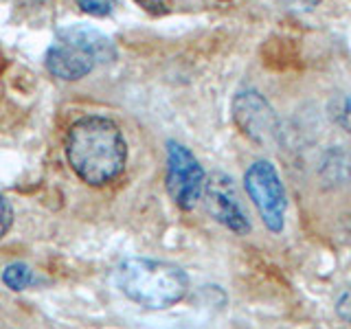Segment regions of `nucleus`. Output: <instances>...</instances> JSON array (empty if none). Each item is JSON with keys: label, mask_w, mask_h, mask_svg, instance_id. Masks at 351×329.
<instances>
[{"label": "nucleus", "mask_w": 351, "mask_h": 329, "mask_svg": "<svg viewBox=\"0 0 351 329\" xmlns=\"http://www.w3.org/2000/svg\"><path fill=\"white\" fill-rule=\"evenodd\" d=\"M134 3L149 16H167L173 7V0H134Z\"/></svg>", "instance_id": "10"}, {"label": "nucleus", "mask_w": 351, "mask_h": 329, "mask_svg": "<svg viewBox=\"0 0 351 329\" xmlns=\"http://www.w3.org/2000/svg\"><path fill=\"white\" fill-rule=\"evenodd\" d=\"M114 283L121 294L145 310H167L184 299L189 290L186 272L169 261L130 257L114 270Z\"/></svg>", "instance_id": "2"}, {"label": "nucleus", "mask_w": 351, "mask_h": 329, "mask_svg": "<svg viewBox=\"0 0 351 329\" xmlns=\"http://www.w3.org/2000/svg\"><path fill=\"white\" fill-rule=\"evenodd\" d=\"M233 119L237 127L255 143H270L277 136V114L263 95L255 90H244L233 99Z\"/></svg>", "instance_id": "7"}, {"label": "nucleus", "mask_w": 351, "mask_h": 329, "mask_svg": "<svg viewBox=\"0 0 351 329\" xmlns=\"http://www.w3.org/2000/svg\"><path fill=\"white\" fill-rule=\"evenodd\" d=\"M279 3L290 11H312L321 0H279Z\"/></svg>", "instance_id": "13"}, {"label": "nucleus", "mask_w": 351, "mask_h": 329, "mask_svg": "<svg viewBox=\"0 0 351 329\" xmlns=\"http://www.w3.org/2000/svg\"><path fill=\"white\" fill-rule=\"evenodd\" d=\"M66 158L86 184L104 186L123 173L128 143L112 119L84 117L66 134Z\"/></svg>", "instance_id": "1"}, {"label": "nucleus", "mask_w": 351, "mask_h": 329, "mask_svg": "<svg viewBox=\"0 0 351 329\" xmlns=\"http://www.w3.org/2000/svg\"><path fill=\"white\" fill-rule=\"evenodd\" d=\"M3 283L14 292L27 290L33 283V270L27 266V263H20V261L9 263V266L3 270Z\"/></svg>", "instance_id": "8"}, {"label": "nucleus", "mask_w": 351, "mask_h": 329, "mask_svg": "<svg viewBox=\"0 0 351 329\" xmlns=\"http://www.w3.org/2000/svg\"><path fill=\"white\" fill-rule=\"evenodd\" d=\"M222 3H224V0H222Z\"/></svg>", "instance_id": "15"}, {"label": "nucleus", "mask_w": 351, "mask_h": 329, "mask_svg": "<svg viewBox=\"0 0 351 329\" xmlns=\"http://www.w3.org/2000/svg\"><path fill=\"white\" fill-rule=\"evenodd\" d=\"M11 224H14V208L5 195H0V239L9 233Z\"/></svg>", "instance_id": "11"}, {"label": "nucleus", "mask_w": 351, "mask_h": 329, "mask_svg": "<svg viewBox=\"0 0 351 329\" xmlns=\"http://www.w3.org/2000/svg\"><path fill=\"white\" fill-rule=\"evenodd\" d=\"M84 14L95 16V18H106L114 11L117 0H75Z\"/></svg>", "instance_id": "9"}, {"label": "nucleus", "mask_w": 351, "mask_h": 329, "mask_svg": "<svg viewBox=\"0 0 351 329\" xmlns=\"http://www.w3.org/2000/svg\"><path fill=\"white\" fill-rule=\"evenodd\" d=\"M340 123L351 130V95L343 101V110H340Z\"/></svg>", "instance_id": "14"}, {"label": "nucleus", "mask_w": 351, "mask_h": 329, "mask_svg": "<svg viewBox=\"0 0 351 329\" xmlns=\"http://www.w3.org/2000/svg\"><path fill=\"white\" fill-rule=\"evenodd\" d=\"M202 200L208 215L215 222L233 230L235 235H248L250 233V219L239 202V195L235 189V182L226 173H211L206 175Z\"/></svg>", "instance_id": "6"}, {"label": "nucleus", "mask_w": 351, "mask_h": 329, "mask_svg": "<svg viewBox=\"0 0 351 329\" xmlns=\"http://www.w3.org/2000/svg\"><path fill=\"white\" fill-rule=\"evenodd\" d=\"M336 314L340 316V321H345L351 327V290H345L338 296L336 301Z\"/></svg>", "instance_id": "12"}, {"label": "nucleus", "mask_w": 351, "mask_h": 329, "mask_svg": "<svg viewBox=\"0 0 351 329\" xmlns=\"http://www.w3.org/2000/svg\"><path fill=\"white\" fill-rule=\"evenodd\" d=\"M244 189L255 202L261 215V222L270 233H281L285 226V211H288V197L281 182L279 171L270 160H255L244 173Z\"/></svg>", "instance_id": "4"}, {"label": "nucleus", "mask_w": 351, "mask_h": 329, "mask_svg": "<svg viewBox=\"0 0 351 329\" xmlns=\"http://www.w3.org/2000/svg\"><path fill=\"white\" fill-rule=\"evenodd\" d=\"M117 60V47L106 33L90 25H69L58 31V40L51 44L44 66L53 77L64 82H77L93 73L97 64Z\"/></svg>", "instance_id": "3"}, {"label": "nucleus", "mask_w": 351, "mask_h": 329, "mask_svg": "<svg viewBox=\"0 0 351 329\" xmlns=\"http://www.w3.org/2000/svg\"><path fill=\"white\" fill-rule=\"evenodd\" d=\"M206 173L200 160L193 156L189 147L182 143L169 141L167 143V193L173 204L182 211H191L202 200Z\"/></svg>", "instance_id": "5"}]
</instances>
